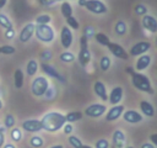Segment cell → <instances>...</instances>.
I'll return each instance as SVG.
<instances>
[{
  "label": "cell",
  "instance_id": "1",
  "mask_svg": "<svg viewBox=\"0 0 157 148\" xmlns=\"http://www.w3.org/2000/svg\"><path fill=\"white\" fill-rule=\"evenodd\" d=\"M40 122H42V126H43L44 131H47V132H56V131L63 128V126L65 125L66 120H65V115H63L60 112H56V111H52V112L45 113L42 117Z\"/></svg>",
  "mask_w": 157,
  "mask_h": 148
},
{
  "label": "cell",
  "instance_id": "2",
  "mask_svg": "<svg viewBox=\"0 0 157 148\" xmlns=\"http://www.w3.org/2000/svg\"><path fill=\"white\" fill-rule=\"evenodd\" d=\"M131 84L135 89L142 91V92H147L150 95L155 94V89L151 84V80L142 73L140 72H132L131 74Z\"/></svg>",
  "mask_w": 157,
  "mask_h": 148
},
{
  "label": "cell",
  "instance_id": "3",
  "mask_svg": "<svg viewBox=\"0 0 157 148\" xmlns=\"http://www.w3.org/2000/svg\"><path fill=\"white\" fill-rule=\"evenodd\" d=\"M77 1H78L80 6L85 7L86 10H88L92 14L103 15V14L108 12L107 5L103 1H101V0H77Z\"/></svg>",
  "mask_w": 157,
  "mask_h": 148
},
{
  "label": "cell",
  "instance_id": "4",
  "mask_svg": "<svg viewBox=\"0 0 157 148\" xmlns=\"http://www.w3.org/2000/svg\"><path fill=\"white\" fill-rule=\"evenodd\" d=\"M34 35L37 39L43 43H52L55 38V32L49 25H36Z\"/></svg>",
  "mask_w": 157,
  "mask_h": 148
},
{
  "label": "cell",
  "instance_id": "5",
  "mask_svg": "<svg viewBox=\"0 0 157 148\" xmlns=\"http://www.w3.org/2000/svg\"><path fill=\"white\" fill-rule=\"evenodd\" d=\"M48 88H49V80L45 76L39 75V76H36L32 80L31 92L36 97H42V96H44V94H45V91H47Z\"/></svg>",
  "mask_w": 157,
  "mask_h": 148
},
{
  "label": "cell",
  "instance_id": "6",
  "mask_svg": "<svg viewBox=\"0 0 157 148\" xmlns=\"http://www.w3.org/2000/svg\"><path fill=\"white\" fill-rule=\"evenodd\" d=\"M91 62V53L88 49V38L82 35L80 37V52H78V63L82 67H86Z\"/></svg>",
  "mask_w": 157,
  "mask_h": 148
},
{
  "label": "cell",
  "instance_id": "7",
  "mask_svg": "<svg viewBox=\"0 0 157 148\" xmlns=\"http://www.w3.org/2000/svg\"><path fill=\"white\" fill-rule=\"evenodd\" d=\"M107 111V106L104 104H92L85 109V115L92 118H98L103 116Z\"/></svg>",
  "mask_w": 157,
  "mask_h": 148
},
{
  "label": "cell",
  "instance_id": "8",
  "mask_svg": "<svg viewBox=\"0 0 157 148\" xmlns=\"http://www.w3.org/2000/svg\"><path fill=\"white\" fill-rule=\"evenodd\" d=\"M151 48V43L148 41H140L137 43H135L130 49H129V56L131 57H139L141 54L147 53V51Z\"/></svg>",
  "mask_w": 157,
  "mask_h": 148
},
{
  "label": "cell",
  "instance_id": "9",
  "mask_svg": "<svg viewBox=\"0 0 157 148\" xmlns=\"http://www.w3.org/2000/svg\"><path fill=\"white\" fill-rule=\"evenodd\" d=\"M107 47H108L109 52H110L114 57H117L118 59L126 60V59L129 58V54H128V52L124 49L123 46H120V44H118V43H115V42H109V43L107 44Z\"/></svg>",
  "mask_w": 157,
  "mask_h": 148
},
{
  "label": "cell",
  "instance_id": "10",
  "mask_svg": "<svg viewBox=\"0 0 157 148\" xmlns=\"http://www.w3.org/2000/svg\"><path fill=\"white\" fill-rule=\"evenodd\" d=\"M21 128L27 131V132H32V133H36V132H39L43 130V126H42V122L40 120H37V118H29V120H25L21 125Z\"/></svg>",
  "mask_w": 157,
  "mask_h": 148
},
{
  "label": "cell",
  "instance_id": "11",
  "mask_svg": "<svg viewBox=\"0 0 157 148\" xmlns=\"http://www.w3.org/2000/svg\"><path fill=\"white\" fill-rule=\"evenodd\" d=\"M74 42V35H72V31L67 27V26H64L60 31V43L61 46L65 48V49H69L71 47Z\"/></svg>",
  "mask_w": 157,
  "mask_h": 148
},
{
  "label": "cell",
  "instance_id": "12",
  "mask_svg": "<svg viewBox=\"0 0 157 148\" xmlns=\"http://www.w3.org/2000/svg\"><path fill=\"white\" fill-rule=\"evenodd\" d=\"M141 23H142V27L147 31H150L151 33H156L157 32V20L155 16L152 15H144L142 16V20H141Z\"/></svg>",
  "mask_w": 157,
  "mask_h": 148
},
{
  "label": "cell",
  "instance_id": "13",
  "mask_svg": "<svg viewBox=\"0 0 157 148\" xmlns=\"http://www.w3.org/2000/svg\"><path fill=\"white\" fill-rule=\"evenodd\" d=\"M124 110H125V107L123 106V105H113L109 110H108V112L105 113V121L107 122H112V121H115V120H118L121 115H123V112H124Z\"/></svg>",
  "mask_w": 157,
  "mask_h": 148
},
{
  "label": "cell",
  "instance_id": "14",
  "mask_svg": "<svg viewBox=\"0 0 157 148\" xmlns=\"http://www.w3.org/2000/svg\"><path fill=\"white\" fill-rule=\"evenodd\" d=\"M121 116H123L124 121L128 122V123H139V122H141L144 120L142 113H140V112H137L135 110H126V111L124 110Z\"/></svg>",
  "mask_w": 157,
  "mask_h": 148
},
{
  "label": "cell",
  "instance_id": "15",
  "mask_svg": "<svg viewBox=\"0 0 157 148\" xmlns=\"http://www.w3.org/2000/svg\"><path fill=\"white\" fill-rule=\"evenodd\" d=\"M34 27H36V25L33 22H29V23L25 25L22 27V30L20 31V41L23 42V43L28 42L34 35Z\"/></svg>",
  "mask_w": 157,
  "mask_h": 148
},
{
  "label": "cell",
  "instance_id": "16",
  "mask_svg": "<svg viewBox=\"0 0 157 148\" xmlns=\"http://www.w3.org/2000/svg\"><path fill=\"white\" fill-rule=\"evenodd\" d=\"M40 68H42V70H43L47 75H49L50 78H54V79H56V80H59V81H61V83L65 81V78L55 69V67H53V65H50V64H48V63H42V64H40Z\"/></svg>",
  "mask_w": 157,
  "mask_h": 148
},
{
  "label": "cell",
  "instance_id": "17",
  "mask_svg": "<svg viewBox=\"0 0 157 148\" xmlns=\"http://www.w3.org/2000/svg\"><path fill=\"white\" fill-rule=\"evenodd\" d=\"M151 62H152V57L151 56H148L146 53L139 56V58H137V60L135 63V72H142V70L147 69L150 67Z\"/></svg>",
  "mask_w": 157,
  "mask_h": 148
},
{
  "label": "cell",
  "instance_id": "18",
  "mask_svg": "<svg viewBox=\"0 0 157 148\" xmlns=\"http://www.w3.org/2000/svg\"><path fill=\"white\" fill-rule=\"evenodd\" d=\"M113 144L115 148H125L126 146V137H125V133L121 131V130H115L113 132Z\"/></svg>",
  "mask_w": 157,
  "mask_h": 148
},
{
  "label": "cell",
  "instance_id": "19",
  "mask_svg": "<svg viewBox=\"0 0 157 148\" xmlns=\"http://www.w3.org/2000/svg\"><path fill=\"white\" fill-rule=\"evenodd\" d=\"M123 95H124V90H123L121 86H115V88H113V89L110 90V92H109V96H108L109 102H110L112 105H118V104L123 100Z\"/></svg>",
  "mask_w": 157,
  "mask_h": 148
},
{
  "label": "cell",
  "instance_id": "20",
  "mask_svg": "<svg viewBox=\"0 0 157 148\" xmlns=\"http://www.w3.org/2000/svg\"><path fill=\"white\" fill-rule=\"evenodd\" d=\"M93 91H94V94H96L101 100H103V101H107V100H108L107 88H105V85H104L103 81H101V80L94 81V84H93Z\"/></svg>",
  "mask_w": 157,
  "mask_h": 148
},
{
  "label": "cell",
  "instance_id": "21",
  "mask_svg": "<svg viewBox=\"0 0 157 148\" xmlns=\"http://www.w3.org/2000/svg\"><path fill=\"white\" fill-rule=\"evenodd\" d=\"M140 110L142 112V115L147 116V117H153L155 116V107L151 102L146 101V100H142L140 102Z\"/></svg>",
  "mask_w": 157,
  "mask_h": 148
},
{
  "label": "cell",
  "instance_id": "22",
  "mask_svg": "<svg viewBox=\"0 0 157 148\" xmlns=\"http://www.w3.org/2000/svg\"><path fill=\"white\" fill-rule=\"evenodd\" d=\"M23 83H25V73L18 68L13 73V84H15V88L16 89H22Z\"/></svg>",
  "mask_w": 157,
  "mask_h": 148
},
{
  "label": "cell",
  "instance_id": "23",
  "mask_svg": "<svg viewBox=\"0 0 157 148\" xmlns=\"http://www.w3.org/2000/svg\"><path fill=\"white\" fill-rule=\"evenodd\" d=\"M38 72V62L36 59H29L26 65V73L28 76H34Z\"/></svg>",
  "mask_w": 157,
  "mask_h": 148
},
{
  "label": "cell",
  "instance_id": "24",
  "mask_svg": "<svg viewBox=\"0 0 157 148\" xmlns=\"http://www.w3.org/2000/svg\"><path fill=\"white\" fill-rule=\"evenodd\" d=\"M83 113L81 111H71V112H67L65 115V120L66 122H70V123H74L76 121H80L82 118Z\"/></svg>",
  "mask_w": 157,
  "mask_h": 148
},
{
  "label": "cell",
  "instance_id": "25",
  "mask_svg": "<svg viewBox=\"0 0 157 148\" xmlns=\"http://www.w3.org/2000/svg\"><path fill=\"white\" fill-rule=\"evenodd\" d=\"M60 11H61V15L66 18V17L72 15L74 10H72V6H71V4L69 1H63L61 5H60Z\"/></svg>",
  "mask_w": 157,
  "mask_h": 148
},
{
  "label": "cell",
  "instance_id": "26",
  "mask_svg": "<svg viewBox=\"0 0 157 148\" xmlns=\"http://www.w3.org/2000/svg\"><path fill=\"white\" fill-rule=\"evenodd\" d=\"M59 59L63 62V63H72L75 59H76V57H75V54L72 53V52H69V51H65V52H63L60 56H59Z\"/></svg>",
  "mask_w": 157,
  "mask_h": 148
},
{
  "label": "cell",
  "instance_id": "27",
  "mask_svg": "<svg viewBox=\"0 0 157 148\" xmlns=\"http://www.w3.org/2000/svg\"><path fill=\"white\" fill-rule=\"evenodd\" d=\"M128 31V27H126V23L124 21H118L115 25H114V32L118 35V36H123L125 35Z\"/></svg>",
  "mask_w": 157,
  "mask_h": 148
},
{
  "label": "cell",
  "instance_id": "28",
  "mask_svg": "<svg viewBox=\"0 0 157 148\" xmlns=\"http://www.w3.org/2000/svg\"><path fill=\"white\" fill-rule=\"evenodd\" d=\"M94 38H96V41H97V43H99L101 46H105L107 47V44L110 42V39H109V37L105 35V33H102V32H98V33H94Z\"/></svg>",
  "mask_w": 157,
  "mask_h": 148
},
{
  "label": "cell",
  "instance_id": "29",
  "mask_svg": "<svg viewBox=\"0 0 157 148\" xmlns=\"http://www.w3.org/2000/svg\"><path fill=\"white\" fill-rule=\"evenodd\" d=\"M110 64H112V59L108 56H103L99 60V68L102 72H107L110 68Z\"/></svg>",
  "mask_w": 157,
  "mask_h": 148
},
{
  "label": "cell",
  "instance_id": "30",
  "mask_svg": "<svg viewBox=\"0 0 157 148\" xmlns=\"http://www.w3.org/2000/svg\"><path fill=\"white\" fill-rule=\"evenodd\" d=\"M0 26L4 27V28H6V30L13 27V25H12L11 20L7 17V15H5V14H2V12H0Z\"/></svg>",
  "mask_w": 157,
  "mask_h": 148
},
{
  "label": "cell",
  "instance_id": "31",
  "mask_svg": "<svg viewBox=\"0 0 157 148\" xmlns=\"http://www.w3.org/2000/svg\"><path fill=\"white\" fill-rule=\"evenodd\" d=\"M66 26L69 27V28H72V30H78V27H80V23H78V20L76 18V17H74L72 15L71 16H69V17H66Z\"/></svg>",
  "mask_w": 157,
  "mask_h": 148
},
{
  "label": "cell",
  "instance_id": "32",
  "mask_svg": "<svg viewBox=\"0 0 157 148\" xmlns=\"http://www.w3.org/2000/svg\"><path fill=\"white\" fill-rule=\"evenodd\" d=\"M50 21H52V16H50V15H47V14L38 15V16L36 17L37 25H49Z\"/></svg>",
  "mask_w": 157,
  "mask_h": 148
},
{
  "label": "cell",
  "instance_id": "33",
  "mask_svg": "<svg viewBox=\"0 0 157 148\" xmlns=\"http://www.w3.org/2000/svg\"><path fill=\"white\" fill-rule=\"evenodd\" d=\"M10 136H11L12 141H15V142H20V141L22 139V131H21V128L12 127L11 131H10Z\"/></svg>",
  "mask_w": 157,
  "mask_h": 148
},
{
  "label": "cell",
  "instance_id": "34",
  "mask_svg": "<svg viewBox=\"0 0 157 148\" xmlns=\"http://www.w3.org/2000/svg\"><path fill=\"white\" fill-rule=\"evenodd\" d=\"M29 144H31V147H33V148H40V147L44 144V141H43V138H42L40 136H33V137H31V139H29Z\"/></svg>",
  "mask_w": 157,
  "mask_h": 148
},
{
  "label": "cell",
  "instance_id": "35",
  "mask_svg": "<svg viewBox=\"0 0 157 148\" xmlns=\"http://www.w3.org/2000/svg\"><path fill=\"white\" fill-rule=\"evenodd\" d=\"M15 125H16V118H15V116L13 115H6L5 116V121H4V127L5 128H12V127H15Z\"/></svg>",
  "mask_w": 157,
  "mask_h": 148
},
{
  "label": "cell",
  "instance_id": "36",
  "mask_svg": "<svg viewBox=\"0 0 157 148\" xmlns=\"http://www.w3.org/2000/svg\"><path fill=\"white\" fill-rule=\"evenodd\" d=\"M69 143L72 148H80L82 146V142L81 139L77 137V136H74V134H70L69 136Z\"/></svg>",
  "mask_w": 157,
  "mask_h": 148
},
{
  "label": "cell",
  "instance_id": "37",
  "mask_svg": "<svg viewBox=\"0 0 157 148\" xmlns=\"http://www.w3.org/2000/svg\"><path fill=\"white\" fill-rule=\"evenodd\" d=\"M16 52V48L13 47V46H10V44H4V46H1L0 47V53H2V54H13Z\"/></svg>",
  "mask_w": 157,
  "mask_h": 148
},
{
  "label": "cell",
  "instance_id": "38",
  "mask_svg": "<svg viewBox=\"0 0 157 148\" xmlns=\"http://www.w3.org/2000/svg\"><path fill=\"white\" fill-rule=\"evenodd\" d=\"M134 11H135L136 15H139V16H144V15L147 14V7H146L144 4H137V5H135Z\"/></svg>",
  "mask_w": 157,
  "mask_h": 148
},
{
  "label": "cell",
  "instance_id": "39",
  "mask_svg": "<svg viewBox=\"0 0 157 148\" xmlns=\"http://www.w3.org/2000/svg\"><path fill=\"white\" fill-rule=\"evenodd\" d=\"M108 147H109V142L105 138H99L94 144V148H108Z\"/></svg>",
  "mask_w": 157,
  "mask_h": 148
},
{
  "label": "cell",
  "instance_id": "40",
  "mask_svg": "<svg viewBox=\"0 0 157 148\" xmlns=\"http://www.w3.org/2000/svg\"><path fill=\"white\" fill-rule=\"evenodd\" d=\"M55 88H50V85H49V88L47 89V91H45V94H44V96L48 99V100H53L54 99V96H55Z\"/></svg>",
  "mask_w": 157,
  "mask_h": 148
},
{
  "label": "cell",
  "instance_id": "41",
  "mask_svg": "<svg viewBox=\"0 0 157 148\" xmlns=\"http://www.w3.org/2000/svg\"><path fill=\"white\" fill-rule=\"evenodd\" d=\"M4 36H5L6 39H13L15 36H16V31L13 30V27H12V28H7V30L5 31V33H4Z\"/></svg>",
  "mask_w": 157,
  "mask_h": 148
},
{
  "label": "cell",
  "instance_id": "42",
  "mask_svg": "<svg viewBox=\"0 0 157 148\" xmlns=\"http://www.w3.org/2000/svg\"><path fill=\"white\" fill-rule=\"evenodd\" d=\"M59 1H64V0H39V4L42 6H52Z\"/></svg>",
  "mask_w": 157,
  "mask_h": 148
},
{
  "label": "cell",
  "instance_id": "43",
  "mask_svg": "<svg viewBox=\"0 0 157 148\" xmlns=\"http://www.w3.org/2000/svg\"><path fill=\"white\" fill-rule=\"evenodd\" d=\"M63 131H64V133L65 134H70L72 131H74V127H72V123H70V122H65V125L63 126Z\"/></svg>",
  "mask_w": 157,
  "mask_h": 148
},
{
  "label": "cell",
  "instance_id": "44",
  "mask_svg": "<svg viewBox=\"0 0 157 148\" xmlns=\"http://www.w3.org/2000/svg\"><path fill=\"white\" fill-rule=\"evenodd\" d=\"M5 132H6V128L0 126V148H1V147L4 146V143H5Z\"/></svg>",
  "mask_w": 157,
  "mask_h": 148
},
{
  "label": "cell",
  "instance_id": "45",
  "mask_svg": "<svg viewBox=\"0 0 157 148\" xmlns=\"http://www.w3.org/2000/svg\"><path fill=\"white\" fill-rule=\"evenodd\" d=\"M52 58V52L50 51H44L43 53H42V59L43 60H48V59H50Z\"/></svg>",
  "mask_w": 157,
  "mask_h": 148
},
{
  "label": "cell",
  "instance_id": "46",
  "mask_svg": "<svg viewBox=\"0 0 157 148\" xmlns=\"http://www.w3.org/2000/svg\"><path fill=\"white\" fill-rule=\"evenodd\" d=\"M150 139H151V143H152V144L157 146V133L151 134V136H150Z\"/></svg>",
  "mask_w": 157,
  "mask_h": 148
},
{
  "label": "cell",
  "instance_id": "47",
  "mask_svg": "<svg viewBox=\"0 0 157 148\" xmlns=\"http://www.w3.org/2000/svg\"><path fill=\"white\" fill-rule=\"evenodd\" d=\"M141 148H156V146L152 144L151 142H146V143H144V144L141 146Z\"/></svg>",
  "mask_w": 157,
  "mask_h": 148
},
{
  "label": "cell",
  "instance_id": "48",
  "mask_svg": "<svg viewBox=\"0 0 157 148\" xmlns=\"http://www.w3.org/2000/svg\"><path fill=\"white\" fill-rule=\"evenodd\" d=\"M1 148H16V147H15V144H12V143H4V146H2Z\"/></svg>",
  "mask_w": 157,
  "mask_h": 148
},
{
  "label": "cell",
  "instance_id": "49",
  "mask_svg": "<svg viewBox=\"0 0 157 148\" xmlns=\"http://www.w3.org/2000/svg\"><path fill=\"white\" fill-rule=\"evenodd\" d=\"M125 72H126L128 74H131L132 72H135V69H132L131 67H126V68H125Z\"/></svg>",
  "mask_w": 157,
  "mask_h": 148
},
{
  "label": "cell",
  "instance_id": "50",
  "mask_svg": "<svg viewBox=\"0 0 157 148\" xmlns=\"http://www.w3.org/2000/svg\"><path fill=\"white\" fill-rule=\"evenodd\" d=\"M6 2H7V0H0V10L6 5Z\"/></svg>",
  "mask_w": 157,
  "mask_h": 148
},
{
  "label": "cell",
  "instance_id": "51",
  "mask_svg": "<svg viewBox=\"0 0 157 148\" xmlns=\"http://www.w3.org/2000/svg\"><path fill=\"white\" fill-rule=\"evenodd\" d=\"M49 148H64V146L63 144H54V146H52Z\"/></svg>",
  "mask_w": 157,
  "mask_h": 148
},
{
  "label": "cell",
  "instance_id": "52",
  "mask_svg": "<svg viewBox=\"0 0 157 148\" xmlns=\"http://www.w3.org/2000/svg\"><path fill=\"white\" fill-rule=\"evenodd\" d=\"M80 148H92V147H91V146H88V144H82Z\"/></svg>",
  "mask_w": 157,
  "mask_h": 148
},
{
  "label": "cell",
  "instance_id": "53",
  "mask_svg": "<svg viewBox=\"0 0 157 148\" xmlns=\"http://www.w3.org/2000/svg\"><path fill=\"white\" fill-rule=\"evenodd\" d=\"M2 109V101H1V99H0V110Z\"/></svg>",
  "mask_w": 157,
  "mask_h": 148
},
{
  "label": "cell",
  "instance_id": "54",
  "mask_svg": "<svg viewBox=\"0 0 157 148\" xmlns=\"http://www.w3.org/2000/svg\"><path fill=\"white\" fill-rule=\"evenodd\" d=\"M125 148H134L132 146H128V147H125Z\"/></svg>",
  "mask_w": 157,
  "mask_h": 148
}]
</instances>
